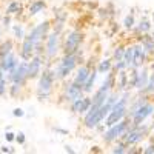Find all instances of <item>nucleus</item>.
<instances>
[{
    "instance_id": "1",
    "label": "nucleus",
    "mask_w": 154,
    "mask_h": 154,
    "mask_svg": "<svg viewBox=\"0 0 154 154\" xmlns=\"http://www.w3.org/2000/svg\"><path fill=\"white\" fill-rule=\"evenodd\" d=\"M131 100V96L128 91H123V94L119 97V100L116 102V103L112 105L111 111L108 112V116L105 117V126H112L116 125L117 122H120L122 119L126 117V114H128V102Z\"/></svg>"
},
{
    "instance_id": "2",
    "label": "nucleus",
    "mask_w": 154,
    "mask_h": 154,
    "mask_svg": "<svg viewBox=\"0 0 154 154\" xmlns=\"http://www.w3.org/2000/svg\"><path fill=\"white\" fill-rule=\"evenodd\" d=\"M57 80V75H56V71L53 69H43L42 74L38 75V83H37V99L43 102L46 100L51 94H53V88H54V83Z\"/></svg>"
},
{
    "instance_id": "3",
    "label": "nucleus",
    "mask_w": 154,
    "mask_h": 154,
    "mask_svg": "<svg viewBox=\"0 0 154 154\" xmlns=\"http://www.w3.org/2000/svg\"><path fill=\"white\" fill-rule=\"evenodd\" d=\"M79 63V51L74 54H63L62 60L57 63V68H56V75L59 80H63L72 72V69L77 66Z\"/></svg>"
},
{
    "instance_id": "4",
    "label": "nucleus",
    "mask_w": 154,
    "mask_h": 154,
    "mask_svg": "<svg viewBox=\"0 0 154 154\" xmlns=\"http://www.w3.org/2000/svg\"><path fill=\"white\" fill-rule=\"evenodd\" d=\"M148 133H149V128L145 126L143 123L142 125H131L126 130V133L120 137V140H123V142L126 143V146L130 148L133 145H137L140 140H143Z\"/></svg>"
},
{
    "instance_id": "5",
    "label": "nucleus",
    "mask_w": 154,
    "mask_h": 154,
    "mask_svg": "<svg viewBox=\"0 0 154 154\" xmlns=\"http://www.w3.org/2000/svg\"><path fill=\"white\" fill-rule=\"evenodd\" d=\"M130 123H131V119H130V117H125V119H122L120 122H117L116 125L109 126L108 131L103 134L105 143H112V142H116L117 139H120V137L126 133L128 128H130Z\"/></svg>"
},
{
    "instance_id": "6",
    "label": "nucleus",
    "mask_w": 154,
    "mask_h": 154,
    "mask_svg": "<svg viewBox=\"0 0 154 154\" xmlns=\"http://www.w3.org/2000/svg\"><path fill=\"white\" fill-rule=\"evenodd\" d=\"M6 79L11 83H19L20 86H25V85H26V82L29 80L28 79V62L26 60H22L14 69L8 72Z\"/></svg>"
},
{
    "instance_id": "7",
    "label": "nucleus",
    "mask_w": 154,
    "mask_h": 154,
    "mask_svg": "<svg viewBox=\"0 0 154 154\" xmlns=\"http://www.w3.org/2000/svg\"><path fill=\"white\" fill-rule=\"evenodd\" d=\"M82 40H83V34L82 31L79 29H74L68 34L66 40H65V45H63V54H74L79 51L80 45H82Z\"/></svg>"
},
{
    "instance_id": "8",
    "label": "nucleus",
    "mask_w": 154,
    "mask_h": 154,
    "mask_svg": "<svg viewBox=\"0 0 154 154\" xmlns=\"http://www.w3.org/2000/svg\"><path fill=\"white\" fill-rule=\"evenodd\" d=\"M152 114H154V105L145 102V103L130 117L131 119V125H142L149 117V116H152Z\"/></svg>"
},
{
    "instance_id": "9",
    "label": "nucleus",
    "mask_w": 154,
    "mask_h": 154,
    "mask_svg": "<svg viewBox=\"0 0 154 154\" xmlns=\"http://www.w3.org/2000/svg\"><path fill=\"white\" fill-rule=\"evenodd\" d=\"M59 32L53 31L49 32L48 37H46V45H45V54H46V59L51 60L57 56V51H59Z\"/></svg>"
},
{
    "instance_id": "10",
    "label": "nucleus",
    "mask_w": 154,
    "mask_h": 154,
    "mask_svg": "<svg viewBox=\"0 0 154 154\" xmlns=\"http://www.w3.org/2000/svg\"><path fill=\"white\" fill-rule=\"evenodd\" d=\"M43 71V59L42 56H32L31 60H28V79L34 80L38 79V75Z\"/></svg>"
},
{
    "instance_id": "11",
    "label": "nucleus",
    "mask_w": 154,
    "mask_h": 154,
    "mask_svg": "<svg viewBox=\"0 0 154 154\" xmlns=\"http://www.w3.org/2000/svg\"><path fill=\"white\" fill-rule=\"evenodd\" d=\"M34 51H35V45L32 42V38L26 34L25 38L22 40V48H20V59L22 60H31V57L34 56Z\"/></svg>"
},
{
    "instance_id": "12",
    "label": "nucleus",
    "mask_w": 154,
    "mask_h": 154,
    "mask_svg": "<svg viewBox=\"0 0 154 154\" xmlns=\"http://www.w3.org/2000/svg\"><path fill=\"white\" fill-rule=\"evenodd\" d=\"M19 59H17V56H16V53L14 51H11L9 54H6L5 57H2L0 59V69H2L5 74H8L9 71H12L17 65H19Z\"/></svg>"
},
{
    "instance_id": "13",
    "label": "nucleus",
    "mask_w": 154,
    "mask_h": 154,
    "mask_svg": "<svg viewBox=\"0 0 154 154\" xmlns=\"http://www.w3.org/2000/svg\"><path fill=\"white\" fill-rule=\"evenodd\" d=\"M148 59V53L142 43H136L134 45V63H133V68H140L142 65H145V62Z\"/></svg>"
},
{
    "instance_id": "14",
    "label": "nucleus",
    "mask_w": 154,
    "mask_h": 154,
    "mask_svg": "<svg viewBox=\"0 0 154 154\" xmlns=\"http://www.w3.org/2000/svg\"><path fill=\"white\" fill-rule=\"evenodd\" d=\"M83 86L82 85H79V83H75L74 80H72V83H69L68 85V88H66V93H65V100L66 102H71L72 100H75V99H79V97H83Z\"/></svg>"
},
{
    "instance_id": "15",
    "label": "nucleus",
    "mask_w": 154,
    "mask_h": 154,
    "mask_svg": "<svg viewBox=\"0 0 154 154\" xmlns=\"http://www.w3.org/2000/svg\"><path fill=\"white\" fill-rule=\"evenodd\" d=\"M66 19H68V12L66 11H54V31L62 34L63 28H65V25H66Z\"/></svg>"
},
{
    "instance_id": "16",
    "label": "nucleus",
    "mask_w": 154,
    "mask_h": 154,
    "mask_svg": "<svg viewBox=\"0 0 154 154\" xmlns=\"http://www.w3.org/2000/svg\"><path fill=\"white\" fill-rule=\"evenodd\" d=\"M148 80H149V71H148L146 66L142 65L140 68H137V82H136V88L139 89V91H142V89L146 86Z\"/></svg>"
},
{
    "instance_id": "17",
    "label": "nucleus",
    "mask_w": 154,
    "mask_h": 154,
    "mask_svg": "<svg viewBox=\"0 0 154 154\" xmlns=\"http://www.w3.org/2000/svg\"><path fill=\"white\" fill-rule=\"evenodd\" d=\"M116 85H117L119 93L128 91V69L117 71V74H116Z\"/></svg>"
},
{
    "instance_id": "18",
    "label": "nucleus",
    "mask_w": 154,
    "mask_h": 154,
    "mask_svg": "<svg viewBox=\"0 0 154 154\" xmlns=\"http://www.w3.org/2000/svg\"><path fill=\"white\" fill-rule=\"evenodd\" d=\"M5 12L8 16H20L22 12H23V5H22V2L20 0H11V2L6 5V9H5Z\"/></svg>"
},
{
    "instance_id": "19",
    "label": "nucleus",
    "mask_w": 154,
    "mask_h": 154,
    "mask_svg": "<svg viewBox=\"0 0 154 154\" xmlns=\"http://www.w3.org/2000/svg\"><path fill=\"white\" fill-rule=\"evenodd\" d=\"M89 72H91V66H89V65H82L79 69H77V74L74 77V82L83 86L86 79H88V75H89Z\"/></svg>"
},
{
    "instance_id": "20",
    "label": "nucleus",
    "mask_w": 154,
    "mask_h": 154,
    "mask_svg": "<svg viewBox=\"0 0 154 154\" xmlns=\"http://www.w3.org/2000/svg\"><path fill=\"white\" fill-rule=\"evenodd\" d=\"M136 34L139 35H143V34H148L151 31V22L146 16H142V19L139 20V23L136 25Z\"/></svg>"
},
{
    "instance_id": "21",
    "label": "nucleus",
    "mask_w": 154,
    "mask_h": 154,
    "mask_svg": "<svg viewBox=\"0 0 154 154\" xmlns=\"http://www.w3.org/2000/svg\"><path fill=\"white\" fill-rule=\"evenodd\" d=\"M97 68H93L91 69V72H89V75H88V79H86V82H85V85H83V93L85 94H91L93 93V88H94V83H96V79H97Z\"/></svg>"
},
{
    "instance_id": "22",
    "label": "nucleus",
    "mask_w": 154,
    "mask_h": 154,
    "mask_svg": "<svg viewBox=\"0 0 154 154\" xmlns=\"http://www.w3.org/2000/svg\"><path fill=\"white\" fill-rule=\"evenodd\" d=\"M45 8H46L45 0H32L31 5L28 6V16H35L40 11H43Z\"/></svg>"
},
{
    "instance_id": "23",
    "label": "nucleus",
    "mask_w": 154,
    "mask_h": 154,
    "mask_svg": "<svg viewBox=\"0 0 154 154\" xmlns=\"http://www.w3.org/2000/svg\"><path fill=\"white\" fill-rule=\"evenodd\" d=\"M123 62H125V65H126V69H131L133 68V63H134V45L125 48Z\"/></svg>"
},
{
    "instance_id": "24",
    "label": "nucleus",
    "mask_w": 154,
    "mask_h": 154,
    "mask_svg": "<svg viewBox=\"0 0 154 154\" xmlns=\"http://www.w3.org/2000/svg\"><path fill=\"white\" fill-rule=\"evenodd\" d=\"M139 42L145 46V49H146V53H148V54H154V38H152V35L143 34L142 38H140Z\"/></svg>"
},
{
    "instance_id": "25",
    "label": "nucleus",
    "mask_w": 154,
    "mask_h": 154,
    "mask_svg": "<svg viewBox=\"0 0 154 154\" xmlns=\"http://www.w3.org/2000/svg\"><path fill=\"white\" fill-rule=\"evenodd\" d=\"M11 51H14V42L11 40V38H6L0 43V59L5 57L6 54H9Z\"/></svg>"
},
{
    "instance_id": "26",
    "label": "nucleus",
    "mask_w": 154,
    "mask_h": 154,
    "mask_svg": "<svg viewBox=\"0 0 154 154\" xmlns=\"http://www.w3.org/2000/svg\"><path fill=\"white\" fill-rule=\"evenodd\" d=\"M111 69H112V59H103L97 66L99 74H108Z\"/></svg>"
},
{
    "instance_id": "27",
    "label": "nucleus",
    "mask_w": 154,
    "mask_h": 154,
    "mask_svg": "<svg viewBox=\"0 0 154 154\" xmlns=\"http://www.w3.org/2000/svg\"><path fill=\"white\" fill-rule=\"evenodd\" d=\"M11 29L12 32H14V38H17V40H23L25 38V28H23V25L17 23V25H11Z\"/></svg>"
},
{
    "instance_id": "28",
    "label": "nucleus",
    "mask_w": 154,
    "mask_h": 154,
    "mask_svg": "<svg viewBox=\"0 0 154 154\" xmlns=\"http://www.w3.org/2000/svg\"><path fill=\"white\" fill-rule=\"evenodd\" d=\"M123 54H125V46L123 45H117L116 49H114V54H112V63L123 60Z\"/></svg>"
},
{
    "instance_id": "29",
    "label": "nucleus",
    "mask_w": 154,
    "mask_h": 154,
    "mask_svg": "<svg viewBox=\"0 0 154 154\" xmlns=\"http://www.w3.org/2000/svg\"><path fill=\"white\" fill-rule=\"evenodd\" d=\"M123 26H125V29H128V31L134 29V26H136V19H134V14H128V16L125 17V20H123Z\"/></svg>"
},
{
    "instance_id": "30",
    "label": "nucleus",
    "mask_w": 154,
    "mask_h": 154,
    "mask_svg": "<svg viewBox=\"0 0 154 154\" xmlns=\"http://www.w3.org/2000/svg\"><path fill=\"white\" fill-rule=\"evenodd\" d=\"M128 146H126V143L123 142V140H120V139H117V143H116V146L111 149L114 154H122V152H128V149H126Z\"/></svg>"
},
{
    "instance_id": "31",
    "label": "nucleus",
    "mask_w": 154,
    "mask_h": 154,
    "mask_svg": "<svg viewBox=\"0 0 154 154\" xmlns=\"http://www.w3.org/2000/svg\"><path fill=\"white\" fill-rule=\"evenodd\" d=\"M89 108H91V97L88 96H83V100H82V106H80V111L79 114H85Z\"/></svg>"
},
{
    "instance_id": "32",
    "label": "nucleus",
    "mask_w": 154,
    "mask_h": 154,
    "mask_svg": "<svg viewBox=\"0 0 154 154\" xmlns=\"http://www.w3.org/2000/svg\"><path fill=\"white\" fill-rule=\"evenodd\" d=\"M6 77H5V72L2 71L0 72V97H3L6 94Z\"/></svg>"
},
{
    "instance_id": "33",
    "label": "nucleus",
    "mask_w": 154,
    "mask_h": 154,
    "mask_svg": "<svg viewBox=\"0 0 154 154\" xmlns=\"http://www.w3.org/2000/svg\"><path fill=\"white\" fill-rule=\"evenodd\" d=\"M22 88H23V86H20L19 83H11V86H9V94H11V97H17V96H20Z\"/></svg>"
},
{
    "instance_id": "34",
    "label": "nucleus",
    "mask_w": 154,
    "mask_h": 154,
    "mask_svg": "<svg viewBox=\"0 0 154 154\" xmlns=\"http://www.w3.org/2000/svg\"><path fill=\"white\" fill-rule=\"evenodd\" d=\"M16 142H17L19 145H25V142H26V136H25V133L19 131V133L16 134Z\"/></svg>"
},
{
    "instance_id": "35",
    "label": "nucleus",
    "mask_w": 154,
    "mask_h": 154,
    "mask_svg": "<svg viewBox=\"0 0 154 154\" xmlns=\"http://www.w3.org/2000/svg\"><path fill=\"white\" fill-rule=\"evenodd\" d=\"M11 22H12V16H8V14H6V16L3 17V22H2V23H3V28H9V26H11Z\"/></svg>"
},
{
    "instance_id": "36",
    "label": "nucleus",
    "mask_w": 154,
    "mask_h": 154,
    "mask_svg": "<svg viewBox=\"0 0 154 154\" xmlns=\"http://www.w3.org/2000/svg\"><path fill=\"white\" fill-rule=\"evenodd\" d=\"M5 139H6V142H14V140H16V134L11 133V131H6L5 133Z\"/></svg>"
},
{
    "instance_id": "37",
    "label": "nucleus",
    "mask_w": 154,
    "mask_h": 154,
    "mask_svg": "<svg viewBox=\"0 0 154 154\" xmlns=\"http://www.w3.org/2000/svg\"><path fill=\"white\" fill-rule=\"evenodd\" d=\"M12 116H14V117H23V116H25V111H23L22 108H16L14 111H12Z\"/></svg>"
},
{
    "instance_id": "38",
    "label": "nucleus",
    "mask_w": 154,
    "mask_h": 154,
    "mask_svg": "<svg viewBox=\"0 0 154 154\" xmlns=\"http://www.w3.org/2000/svg\"><path fill=\"white\" fill-rule=\"evenodd\" d=\"M54 131L59 133V134H62V136H66V134H68V131L63 130V128H54Z\"/></svg>"
},
{
    "instance_id": "39",
    "label": "nucleus",
    "mask_w": 154,
    "mask_h": 154,
    "mask_svg": "<svg viewBox=\"0 0 154 154\" xmlns=\"http://www.w3.org/2000/svg\"><path fill=\"white\" fill-rule=\"evenodd\" d=\"M143 152H145V154H152V152H154V145H149V146H146V148L143 149Z\"/></svg>"
},
{
    "instance_id": "40",
    "label": "nucleus",
    "mask_w": 154,
    "mask_h": 154,
    "mask_svg": "<svg viewBox=\"0 0 154 154\" xmlns=\"http://www.w3.org/2000/svg\"><path fill=\"white\" fill-rule=\"evenodd\" d=\"M0 151H2V152H14V149H12L11 146H2Z\"/></svg>"
},
{
    "instance_id": "41",
    "label": "nucleus",
    "mask_w": 154,
    "mask_h": 154,
    "mask_svg": "<svg viewBox=\"0 0 154 154\" xmlns=\"http://www.w3.org/2000/svg\"><path fill=\"white\" fill-rule=\"evenodd\" d=\"M65 151H66V152H71V154L74 152V149H72L71 146H65Z\"/></svg>"
},
{
    "instance_id": "42",
    "label": "nucleus",
    "mask_w": 154,
    "mask_h": 154,
    "mask_svg": "<svg viewBox=\"0 0 154 154\" xmlns=\"http://www.w3.org/2000/svg\"><path fill=\"white\" fill-rule=\"evenodd\" d=\"M151 19H152V23H154V11L151 12Z\"/></svg>"
},
{
    "instance_id": "43",
    "label": "nucleus",
    "mask_w": 154,
    "mask_h": 154,
    "mask_svg": "<svg viewBox=\"0 0 154 154\" xmlns=\"http://www.w3.org/2000/svg\"><path fill=\"white\" fill-rule=\"evenodd\" d=\"M151 35H152V38H154V31H152V32H151Z\"/></svg>"
},
{
    "instance_id": "44",
    "label": "nucleus",
    "mask_w": 154,
    "mask_h": 154,
    "mask_svg": "<svg viewBox=\"0 0 154 154\" xmlns=\"http://www.w3.org/2000/svg\"><path fill=\"white\" fill-rule=\"evenodd\" d=\"M20 2H26V0H20Z\"/></svg>"
},
{
    "instance_id": "45",
    "label": "nucleus",
    "mask_w": 154,
    "mask_h": 154,
    "mask_svg": "<svg viewBox=\"0 0 154 154\" xmlns=\"http://www.w3.org/2000/svg\"><path fill=\"white\" fill-rule=\"evenodd\" d=\"M0 19H2V16H0Z\"/></svg>"
}]
</instances>
